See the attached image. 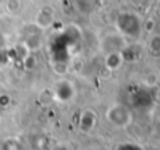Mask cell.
Listing matches in <instances>:
<instances>
[{"label": "cell", "mask_w": 160, "mask_h": 150, "mask_svg": "<svg viewBox=\"0 0 160 150\" xmlns=\"http://www.w3.org/2000/svg\"><path fill=\"white\" fill-rule=\"evenodd\" d=\"M117 30L121 36L138 38L142 31V21L135 13H121L117 17Z\"/></svg>", "instance_id": "6da1fadb"}, {"label": "cell", "mask_w": 160, "mask_h": 150, "mask_svg": "<svg viewBox=\"0 0 160 150\" xmlns=\"http://www.w3.org/2000/svg\"><path fill=\"white\" fill-rule=\"evenodd\" d=\"M128 103L132 108L139 111H148L153 107L155 98L152 94V89L148 87H131L128 90Z\"/></svg>", "instance_id": "7a4b0ae2"}, {"label": "cell", "mask_w": 160, "mask_h": 150, "mask_svg": "<svg viewBox=\"0 0 160 150\" xmlns=\"http://www.w3.org/2000/svg\"><path fill=\"white\" fill-rule=\"evenodd\" d=\"M105 118L117 128H127L132 122V112L128 105L124 104H112L105 111Z\"/></svg>", "instance_id": "3957f363"}, {"label": "cell", "mask_w": 160, "mask_h": 150, "mask_svg": "<svg viewBox=\"0 0 160 150\" xmlns=\"http://www.w3.org/2000/svg\"><path fill=\"white\" fill-rule=\"evenodd\" d=\"M127 46L125 38L121 36L118 34H108L107 36L101 39V49L105 52V55L108 53H114V52H121L124 48Z\"/></svg>", "instance_id": "277c9868"}, {"label": "cell", "mask_w": 160, "mask_h": 150, "mask_svg": "<svg viewBox=\"0 0 160 150\" xmlns=\"http://www.w3.org/2000/svg\"><path fill=\"white\" fill-rule=\"evenodd\" d=\"M75 97V86L69 80L58 81L55 87V98L61 103H68Z\"/></svg>", "instance_id": "5b68a950"}, {"label": "cell", "mask_w": 160, "mask_h": 150, "mask_svg": "<svg viewBox=\"0 0 160 150\" xmlns=\"http://www.w3.org/2000/svg\"><path fill=\"white\" fill-rule=\"evenodd\" d=\"M97 122V118L96 114L90 109L84 111L82 115H80V119H79V126L83 132H90L91 129L94 128V123Z\"/></svg>", "instance_id": "8992f818"}, {"label": "cell", "mask_w": 160, "mask_h": 150, "mask_svg": "<svg viewBox=\"0 0 160 150\" xmlns=\"http://www.w3.org/2000/svg\"><path fill=\"white\" fill-rule=\"evenodd\" d=\"M52 21H53V11L49 7H44L37 16V27L38 28L51 27Z\"/></svg>", "instance_id": "52a82bcc"}, {"label": "cell", "mask_w": 160, "mask_h": 150, "mask_svg": "<svg viewBox=\"0 0 160 150\" xmlns=\"http://www.w3.org/2000/svg\"><path fill=\"white\" fill-rule=\"evenodd\" d=\"M122 63H124V59H122L121 52H114V53L105 55V66H107L110 70L118 69Z\"/></svg>", "instance_id": "ba28073f"}, {"label": "cell", "mask_w": 160, "mask_h": 150, "mask_svg": "<svg viewBox=\"0 0 160 150\" xmlns=\"http://www.w3.org/2000/svg\"><path fill=\"white\" fill-rule=\"evenodd\" d=\"M121 55L124 62H135L138 59V56L141 55V52L138 51L136 46H131V45H127L124 49L121 51Z\"/></svg>", "instance_id": "9c48e42d"}, {"label": "cell", "mask_w": 160, "mask_h": 150, "mask_svg": "<svg viewBox=\"0 0 160 150\" xmlns=\"http://www.w3.org/2000/svg\"><path fill=\"white\" fill-rule=\"evenodd\" d=\"M148 52L155 58L160 56V34L150 36L149 42H148Z\"/></svg>", "instance_id": "30bf717a"}, {"label": "cell", "mask_w": 160, "mask_h": 150, "mask_svg": "<svg viewBox=\"0 0 160 150\" xmlns=\"http://www.w3.org/2000/svg\"><path fill=\"white\" fill-rule=\"evenodd\" d=\"M159 81V77L156 73H149V75L145 77L143 83H145V87H148V89H152V87H155L156 84H158Z\"/></svg>", "instance_id": "8fae6325"}, {"label": "cell", "mask_w": 160, "mask_h": 150, "mask_svg": "<svg viewBox=\"0 0 160 150\" xmlns=\"http://www.w3.org/2000/svg\"><path fill=\"white\" fill-rule=\"evenodd\" d=\"M114 150H145L141 145L136 143H119L118 146H115Z\"/></svg>", "instance_id": "7c38bea8"}, {"label": "cell", "mask_w": 160, "mask_h": 150, "mask_svg": "<svg viewBox=\"0 0 160 150\" xmlns=\"http://www.w3.org/2000/svg\"><path fill=\"white\" fill-rule=\"evenodd\" d=\"M3 150H20V145L17 140L8 139L3 143Z\"/></svg>", "instance_id": "4fadbf2b"}, {"label": "cell", "mask_w": 160, "mask_h": 150, "mask_svg": "<svg viewBox=\"0 0 160 150\" xmlns=\"http://www.w3.org/2000/svg\"><path fill=\"white\" fill-rule=\"evenodd\" d=\"M8 103H10V98H8L7 95H2V97H0V105L2 107H7Z\"/></svg>", "instance_id": "5bb4252c"}, {"label": "cell", "mask_w": 160, "mask_h": 150, "mask_svg": "<svg viewBox=\"0 0 160 150\" xmlns=\"http://www.w3.org/2000/svg\"><path fill=\"white\" fill-rule=\"evenodd\" d=\"M6 46V38L3 35V32H0V51H3Z\"/></svg>", "instance_id": "9a60e30c"}]
</instances>
